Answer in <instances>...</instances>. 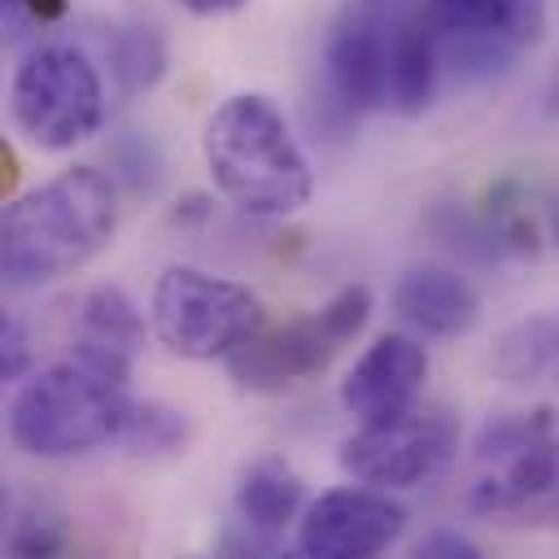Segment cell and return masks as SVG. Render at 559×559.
Segmentation results:
<instances>
[{"label":"cell","mask_w":559,"mask_h":559,"mask_svg":"<svg viewBox=\"0 0 559 559\" xmlns=\"http://www.w3.org/2000/svg\"><path fill=\"white\" fill-rule=\"evenodd\" d=\"M188 437H192V428H188L183 411L144 397V402H131L122 432H118V445L135 459H166V454H179L188 445Z\"/></svg>","instance_id":"e0dca14e"},{"label":"cell","mask_w":559,"mask_h":559,"mask_svg":"<svg viewBox=\"0 0 559 559\" xmlns=\"http://www.w3.org/2000/svg\"><path fill=\"white\" fill-rule=\"evenodd\" d=\"M144 345V319L135 310V301L118 288V284H100L83 297L79 306V336H74V354L114 371V376H131V358Z\"/></svg>","instance_id":"5bb4252c"},{"label":"cell","mask_w":559,"mask_h":559,"mask_svg":"<svg viewBox=\"0 0 559 559\" xmlns=\"http://www.w3.org/2000/svg\"><path fill=\"white\" fill-rule=\"evenodd\" d=\"M467 507L485 520L533 528L559 515V419L550 406L493 415L476 432Z\"/></svg>","instance_id":"277c9868"},{"label":"cell","mask_w":559,"mask_h":559,"mask_svg":"<svg viewBox=\"0 0 559 559\" xmlns=\"http://www.w3.org/2000/svg\"><path fill=\"white\" fill-rule=\"evenodd\" d=\"M393 310L424 336H463L480 319V297L459 271L411 266L393 284Z\"/></svg>","instance_id":"4fadbf2b"},{"label":"cell","mask_w":559,"mask_h":559,"mask_svg":"<svg viewBox=\"0 0 559 559\" xmlns=\"http://www.w3.org/2000/svg\"><path fill=\"white\" fill-rule=\"evenodd\" d=\"M201 153L214 188L245 214L280 218L301 210L314 192L301 144L262 92L227 96L205 122Z\"/></svg>","instance_id":"7a4b0ae2"},{"label":"cell","mask_w":559,"mask_h":559,"mask_svg":"<svg viewBox=\"0 0 559 559\" xmlns=\"http://www.w3.org/2000/svg\"><path fill=\"white\" fill-rule=\"evenodd\" d=\"M31 367V345H26V332L17 319H4L0 323V376L4 380H22Z\"/></svg>","instance_id":"603a6c76"},{"label":"cell","mask_w":559,"mask_h":559,"mask_svg":"<svg viewBox=\"0 0 559 559\" xmlns=\"http://www.w3.org/2000/svg\"><path fill=\"white\" fill-rule=\"evenodd\" d=\"M188 13H201V17H214V13H236L245 0H179Z\"/></svg>","instance_id":"d4e9b609"},{"label":"cell","mask_w":559,"mask_h":559,"mask_svg":"<svg viewBox=\"0 0 559 559\" xmlns=\"http://www.w3.org/2000/svg\"><path fill=\"white\" fill-rule=\"evenodd\" d=\"M105 52L122 92H148L166 74V44L153 26H118L105 39Z\"/></svg>","instance_id":"ac0fdd59"},{"label":"cell","mask_w":559,"mask_h":559,"mask_svg":"<svg viewBox=\"0 0 559 559\" xmlns=\"http://www.w3.org/2000/svg\"><path fill=\"white\" fill-rule=\"evenodd\" d=\"M424 17L459 79H493L520 48L542 39L546 0H424Z\"/></svg>","instance_id":"9c48e42d"},{"label":"cell","mask_w":559,"mask_h":559,"mask_svg":"<svg viewBox=\"0 0 559 559\" xmlns=\"http://www.w3.org/2000/svg\"><path fill=\"white\" fill-rule=\"evenodd\" d=\"M367 319H371V293L362 284H345L314 314L293 319L275 332H258L253 341H245L227 358L231 380L245 384V389H262V393L310 380V376L328 371V362L367 328Z\"/></svg>","instance_id":"52a82bcc"},{"label":"cell","mask_w":559,"mask_h":559,"mask_svg":"<svg viewBox=\"0 0 559 559\" xmlns=\"http://www.w3.org/2000/svg\"><path fill=\"white\" fill-rule=\"evenodd\" d=\"M550 240H555V245H559V201H555V205H550Z\"/></svg>","instance_id":"4316f807"},{"label":"cell","mask_w":559,"mask_h":559,"mask_svg":"<svg viewBox=\"0 0 559 559\" xmlns=\"http://www.w3.org/2000/svg\"><path fill=\"white\" fill-rule=\"evenodd\" d=\"M118 227L114 179L96 166H70L22 192L0 218V271L13 288H39L87 266Z\"/></svg>","instance_id":"6da1fadb"},{"label":"cell","mask_w":559,"mask_h":559,"mask_svg":"<svg viewBox=\"0 0 559 559\" xmlns=\"http://www.w3.org/2000/svg\"><path fill=\"white\" fill-rule=\"evenodd\" d=\"M13 127L44 153H66L100 131L105 122V83L100 70L74 44L31 48L9 83Z\"/></svg>","instance_id":"5b68a950"},{"label":"cell","mask_w":559,"mask_h":559,"mask_svg":"<svg viewBox=\"0 0 559 559\" xmlns=\"http://www.w3.org/2000/svg\"><path fill=\"white\" fill-rule=\"evenodd\" d=\"M555 105H559V79H555Z\"/></svg>","instance_id":"83f0119b"},{"label":"cell","mask_w":559,"mask_h":559,"mask_svg":"<svg viewBox=\"0 0 559 559\" xmlns=\"http://www.w3.org/2000/svg\"><path fill=\"white\" fill-rule=\"evenodd\" d=\"M70 13V0H4V17L13 31H35V26H52Z\"/></svg>","instance_id":"7402d4cb"},{"label":"cell","mask_w":559,"mask_h":559,"mask_svg":"<svg viewBox=\"0 0 559 559\" xmlns=\"http://www.w3.org/2000/svg\"><path fill=\"white\" fill-rule=\"evenodd\" d=\"M153 332L179 358H231L262 332V301L245 284L205 275L197 266H166L153 288Z\"/></svg>","instance_id":"8992f818"},{"label":"cell","mask_w":559,"mask_h":559,"mask_svg":"<svg viewBox=\"0 0 559 559\" xmlns=\"http://www.w3.org/2000/svg\"><path fill=\"white\" fill-rule=\"evenodd\" d=\"M559 354V336L546 319H528V323H515L498 336L493 345V371L507 380V384H533L550 358Z\"/></svg>","instance_id":"d6986e66"},{"label":"cell","mask_w":559,"mask_h":559,"mask_svg":"<svg viewBox=\"0 0 559 559\" xmlns=\"http://www.w3.org/2000/svg\"><path fill=\"white\" fill-rule=\"evenodd\" d=\"M419 555H432V559H476L480 550L463 533H428L419 542Z\"/></svg>","instance_id":"cb8c5ba5"},{"label":"cell","mask_w":559,"mask_h":559,"mask_svg":"<svg viewBox=\"0 0 559 559\" xmlns=\"http://www.w3.org/2000/svg\"><path fill=\"white\" fill-rule=\"evenodd\" d=\"M61 546H66V533H61L57 520L35 515V511L13 520V533H9V550L13 555H57Z\"/></svg>","instance_id":"44dd1931"},{"label":"cell","mask_w":559,"mask_h":559,"mask_svg":"<svg viewBox=\"0 0 559 559\" xmlns=\"http://www.w3.org/2000/svg\"><path fill=\"white\" fill-rule=\"evenodd\" d=\"M389 48L393 9L389 0H349L323 44V74L332 105L354 118L389 105Z\"/></svg>","instance_id":"30bf717a"},{"label":"cell","mask_w":559,"mask_h":559,"mask_svg":"<svg viewBox=\"0 0 559 559\" xmlns=\"http://www.w3.org/2000/svg\"><path fill=\"white\" fill-rule=\"evenodd\" d=\"M109 166H114V175H122L135 192H153L157 179H162V157H157V148H153L144 135H122V140H114Z\"/></svg>","instance_id":"ffe728a7"},{"label":"cell","mask_w":559,"mask_h":559,"mask_svg":"<svg viewBox=\"0 0 559 559\" xmlns=\"http://www.w3.org/2000/svg\"><path fill=\"white\" fill-rule=\"evenodd\" d=\"M459 445V424L445 406H406L384 419L358 424L341 445L345 476L376 489H415L432 480Z\"/></svg>","instance_id":"ba28073f"},{"label":"cell","mask_w":559,"mask_h":559,"mask_svg":"<svg viewBox=\"0 0 559 559\" xmlns=\"http://www.w3.org/2000/svg\"><path fill=\"white\" fill-rule=\"evenodd\" d=\"M127 411H131L127 380L74 354L35 371L13 393L9 437L22 454L70 459L118 441Z\"/></svg>","instance_id":"3957f363"},{"label":"cell","mask_w":559,"mask_h":559,"mask_svg":"<svg viewBox=\"0 0 559 559\" xmlns=\"http://www.w3.org/2000/svg\"><path fill=\"white\" fill-rule=\"evenodd\" d=\"M236 511H240V524L271 546L275 537H284L293 520H301V476L284 459L249 463L236 489Z\"/></svg>","instance_id":"2e32d148"},{"label":"cell","mask_w":559,"mask_h":559,"mask_svg":"<svg viewBox=\"0 0 559 559\" xmlns=\"http://www.w3.org/2000/svg\"><path fill=\"white\" fill-rule=\"evenodd\" d=\"M406 528V507L376 485H341L319 493L297 520V550L310 559H371Z\"/></svg>","instance_id":"8fae6325"},{"label":"cell","mask_w":559,"mask_h":559,"mask_svg":"<svg viewBox=\"0 0 559 559\" xmlns=\"http://www.w3.org/2000/svg\"><path fill=\"white\" fill-rule=\"evenodd\" d=\"M424 380H428V349L406 332H384L345 371L341 406L358 424L384 419V415H397V411L415 406L419 393H424Z\"/></svg>","instance_id":"7c38bea8"},{"label":"cell","mask_w":559,"mask_h":559,"mask_svg":"<svg viewBox=\"0 0 559 559\" xmlns=\"http://www.w3.org/2000/svg\"><path fill=\"white\" fill-rule=\"evenodd\" d=\"M555 336H559V328H555Z\"/></svg>","instance_id":"f1b7e54d"},{"label":"cell","mask_w":559,"mask_h":559,"mask_svg":"<svg viewBox=\"0 0 559 559\" xmlns=\"http://www.w3.org/2000/svg\"><path fill=\"white\" fill-rule=\"evenodd\" d=\"M437 70H441V48L432 22L419 13L393 17V48H389V109L402 118H415L432 105L437 92Z\"/></svg>","instance_id":"9a60e30c"},{"label":"cell","mask_w":559,"mask_h":559,"mask_svg":"<svg viewBox=\"0 0 559 559\" xmlns=\"http://www.w3.org/2000/svg\"><path fill=\"white\" fill-rule=\"evenodd\" d=\"M201 223V218H210V201L205 197H183L179 201V210H175V223Z\"/></svg>","instance_id":"484cf974"}]
</instances>
